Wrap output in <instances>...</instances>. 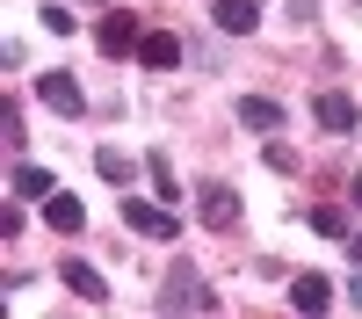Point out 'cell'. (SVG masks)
<instances>
[{
	"label": "cell",
	"mask_w": 362,
	"mask_h": 319,
	"mask_svg": "<svg viewBox=\"0 0 362 319\" xmlns=\"http://www.w3.org/2000/svg\"><path fill=\"white\" fill-rule=\"evenodd\" d=\"M95 44H102V58H124V51H138V44H145V29H138V15L109 8V15L95 22Z\"/></svg>",
	"instance_id": "1"
},
{
	"label": "cell",
	"mask_w": 362,
	"mask_h": 319,
	"mask_svg": "<svg viewBox=\"0 0 362 319\" xmlns=\"http://www.w3.org/2000/svg\"><path fill=\"white\" fill-rule=\"evenodd\" d=\"M124 225H131V232H145V240H174V232H181V218L167 211V203H145V196H131V203H124Z\"/></svg>",
	"instance_id": "2"
},
{
	"label": "cell",
	"mask_w": 362,
	"mask_h": 319,
	"mask_svg": "<svg viewBox=\"0 0 362 319\" xmlns=\"http://www.w3.org/2000/svg\"><path fill=\"white\" fill-rule=\"evenodd\" d=\"M254 22H261V0H218V29H232V37H247Z\"/></svg>",
	"instance_id": "9"
},
{
	"label": "cell",
	"mask_w": 362,
	"mask_h": 319,
	"mask_svg": "<svg viewBox=\"0 0 362 319\" xmlns=\"http://www.w3.org/2000/svg\"><path fill=\"white\" fill-rule=\"evenodd\" d=\"M44 218H51V232H80V225H87L80 196H66V189H51V196H44Z\"/></svg>",
	"instance_id": "6"
},
{
	"label": "cell",
	"mask_w": 362,
	"mask_h": 319,
	"mask_svg": "<svg viewBox=\"0 0 362 319\" xmlns=\"http://www.w3.org/2000/svg\"><path fill=\"white\" fill-rule=\"evenodd\" d=\"M15 196H51V174L44 167H15Z\"/></svg>",
	"instance_id": "15"
},
{
	"label": "cell",
	"mask_w": 362,
	"mask_h": 319,
	"mask_svg": "<svg viewBox=\"0 0 362 319\" xmlns=\"http://www.w3.org/2000/svg\"><path fill=\"white\" fill-rule=\"evenodd\" d=\"M153 189H160V196H167V203H174V196H181V182H174V167H167V160H160V153H153Z\"/></svg>",
	"instance_id": "16"
},
{
	"label": "cell",
	"mask_w": 362,
	"mask_h": 319,
	"mask_svg": "<svg viewBox=\"0 0 362 319\" xmlns=\"http://www.w3.org/2000/svg\"><path fill=\"white\" fill-rule=\"evenodd\" d=\"M312 232H326V240H348V218L334 211V203H319V211H312Z\"/></svg>",
	"instance_id": "14"
},
{
	"label": "cell",
	"mask_w": 362,
	"mask_h": 319,
	"mask_svg": "<svg viewBox=\"0 0 362 319\" xmlns=\"http://www.w3.org/2000/svg\"><path fill=\"white\" fill-rule=\"evenodd\" d=\"M160 305H203V312H210V305H218V298H210V290H203L196 276H174V283L160 290Z\"/></svg>",
	"instance_id": "10"
},
{
	"label": "cell",
	"mask_w": 362,
	"mask_h": 319,
	"mask_svg": "<svg viewBox=\"0 0 362 319\" xmlns=\"http://www.w3.org/2000/svg\"><path fill=\"white\" fill-rule=\"evenodd\" d=\"M203 225H210V232H232V225H239V189L210 182V189H203Z\"/></svg>",
	"instance_id": "4"
},
{
	"label": "cell",
	"mask_w": 362,
	"mask_h": 319,
	"mask_svg": "<svg viewBox=\"0 0 362 319\" xmlns=\"http://www.w3.org/2000/svg\"><path fill=\"white\" fill-rule=\"evenodd\" d=\"M138 58H145L153 73H167V66H181V37H145V44H138Z\"/></svg>",
	"instance_id": "12"
},
{
	"label": "cell",
	"mask_w": 362,
	"mask_h": 319,
	"mask_svg": "<svg viewBox=\"0 0 362 319\" xmlns=\"http://www.w3.org/2000/svg\"><path fill=\"white\" fill-rule=\"evenodd\" d=\"M348 261H355V269H362V232H348Z\"/></svg>",
	"instance_id": "17"
},
{
	"label": "cell",
	"mask_w": 362,
	"mask_h": 319,
	"mask_svg": "<svg viewBox=\"0 0 362 319\" xmlns=\"http://www.w3.org/2000/svg\"><path fill=\"white\" fill-rule=\"evenodd\" d=\"M239 124H247V131H276V124H283V102L247 95V102H239Z\"/></svg>",
	"instance_id": "8"
},
{
	"label": "cell",
	"mask_w": 362,
	"mask_h": 319,
	"mask_svg": "<svg viewBox=\"0 0 362 319\" xmlns=\"http://www.w3.org/2000/svg\"><path fill=\"white\" fill-rule=\"evenodd\" d=\"M37 95H44L58 116H87V95H80V80H73V73H44V80H37Z\"/></svg>",
	"instance_id": "3"
},
{
	"label": "cell",
	"mask_w": 362,
	"mask_h": 319,
	"mask_svg": "<svg viewBox=\"0 0 362 319\" xmlns=\"http://www.w3.org/2000/svg\"><path fill=\"white\" fill-rule=\"evenodd\" d=\"M312 109H319V124H326V131H355V102H348V95H319Z\"/></svg>",
	"instance_id": "11"
},
{
	"label": "cell",
	"mask_w": 362,
	"mask_h": 319,
	"mask_svg": "<svg viewBox=\"0 0 362 319\" xmlns=\"http://www.w3.org/2000/svg\"><path fill=\"white\" fill-rule=\"evenodd\" d=\"M348 305H362V276H355V283H348Z\"/></svg>",
	"instance_id": "18"
},
{
	"label": "cell",
	"mask_w": 362,
	"mask_h": 319,
	"mask_svg": "<svg viewBox=\"0 0 362 319\" xmlns=\"http://www.w3.org/2000/svg\"><path fill=\"white\" fill-rule=\"evenodd\" d=\"M58 276H66V290H80L87 305H102V298H109V283L95 276V261H58Z\"/></svg>",
	"instance_id": "5"
},
{
	"label": "cell",
	"mask_w": 362,
	"mask_h": 319,
	"mask_svg": "<svg viewBox=\"0 0 362 319\" xmlns=\"http://www.w3.org/2000/svg\"><path fill=\"white\" fill-rule=\"evenodd\" d=\"M290 305L297 312H326V305H334V283H326V276H297L290 283Z\"/></svg>",
	"instance_id": "7"
},
{
	"label": "cell",
	"mask_w": 362,
	"mask_h": 319,
	"mask_svg": "<svg viewBox=\"0 0 362 319\" xmlns=\"http://www.w3.org/2000/svg\"><path fill=\"white\" fill-rule=\"evenodd\" d=\"M95 167H102V182H116V189H131V174H138L124 153H116V145H109V153H95Z\"/></svg>",
	"instance_id": "13"
},
{
	"label": "cell",
	"mask_w": 362,
	"mask_h": 319,
	"mask_svg": "<svg viewBox=\"0 0 362 319\" xmlns=\"http://www.w3.org/2000/svg\"><path fill=\"white\" fill-rule=\"evenodd\" d=\"M355 203H362V174H355Z\"/></svg>",
	"instance_id": "19"
}]
</instances>
